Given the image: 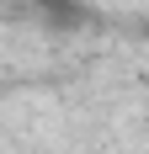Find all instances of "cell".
<instances>
[{"mask_svg":"<svg viewBox=\"0 0 149 154\" xmlns=\"http://www.w3.org/2000/svg\"><path fill=\"white\" fill-rule=\"evenodd\" d=\"M32 11L43 16L48 27H59V32H69V27H85V0H27Z\"/></svg>","mask_w":149,"mask_h":154,"instance_id":"obj_1","label":"cell"}]
</instances>
